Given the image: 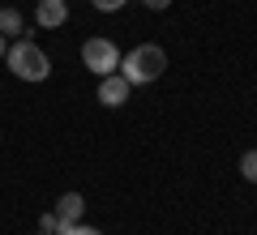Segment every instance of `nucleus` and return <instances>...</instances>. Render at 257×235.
Listing matches in <instances>:
<instances>
[{
    "label": "nucleus",
    "instance_id": "obj_10",
    "mask_svg": "<svg viewBox=\"0 0 257 235\" xmlns=\"http://www.w3.org/2000/svg\"><path fill=\"white\" fill-rule=\"evenodd\" d=\"M60 235H103V231H99V226H86V222H69Z\"/></svg>",
    "mask_w": 257,
    "mask_h": 235
},
{
    "label": "nucleus",
    "instance_id": "obj_6",
    "mask_svg": "<svg viewBox=\"0 0 257 235\" xmlns=\"http://www.w3.org/2000/svg\"><path fill=\"white\" fill-rule=\"evenodd\" d=\"M82 214H86V197L82 192H64L60 201H56V218H60V231L69 222H82Z\"/></svg>",
    "mask_w": 257,
    "mask_h": 235
},
{
    "label": "nucleus",
    "instance_id": "obj_12",
    "mask_svg": "<svg viewBox=\"0 0 257 235\" xmlns=\"http://www.w3.org/2000/svg\"><path fill=\"white\" fill-rule=\"evenodd\" d=\"M142 5H146V9H155V13H163L167 5H172V0H142Z\"/></svg>",
    "mask_w": 257,
    "mask_h": 235
},
{
    "label": "nucleus",
    "instance_id": "obj_8",
    "mask_svg": "<svg viewBox=\"0 0 257 235\" xmlns=\"http://www.w3.org/2000/svg\"><path fill=\"white\" fill-rule=\"evenodd\" d=\"M240 175H244L248 184H257V150H244V154H240Z\"/></svg>",
    "mask_w": 257,
    "mask_h": 235
},
{
    "label": "nucleus",
    "instance_id": "obj_14",
    "mask_svg": "<svg viewBox=\"0 0 257 235\" xmlns=\"http://www.w3.org/2000/svg\"><path fill=\"white\" fill-rule=\"evenodd\" d=\"M39 235H52V231H39Z\"/></svg>",
    "mask_w": 257,
    "mask_h": 235
},
{
    "label": "nucleus",
    "instance_id": "obj_4",
    "mask_svg": "<svg viewBox=\"0 0 257 235\" xmlns=\"http://www.w3.org/2000/svg\"><path fill=\"white\" fill-rule=\"evenodd\" d=\"M128 94H133V86H128L120 73H107V77H99V103H103V107H124Z\"/></svg>",
    "mask_w": 257,
    "mask_h": 235
},
{
    "label": "nucleus",
    "instance_id": "obj_1",
    "mask_svg": "<svg viewBox=\"0 0 257 235\" xmlns=\"http://www.w3.org/2000/svg\"><path fill=\"white\" fill-rule=\"evenodd\" d=\"M163 69H167V52L159 43H138L133 52H124L120 56V77H124L128 86H150V82H159L163 77Z\"/></svg>",
    "mask_w": 257,
    "mask_h": 235
},
{
    "label": "nucleus",
    "instance_id": "obj_11",
    "mask_svg": "<svg viewBox=\"0 0 257 235\" xmlns=\"http://www.w3.org/2000/svg\"><path fill=\"white\" fill-rule=\"evenodd\" d=\"M124 5H128V0H94V9H99V13H120Z\"/></svg>",
    "mask_w": 257,
    "mask_h": 235
},
{
    "label": "nucleus",
    "instance_id": "obj_3",
    "mask_svg": "<svg viewBox=\"0 0 257 235\" xmlns=\"http://www.w3.org/2000/svg\"><path fill=\"white\" fill-rule=\"evenodd\" d=\"M120 56H124V52H120V47L111 43L107 35H90V39L82 43V64L94 73V77H107V73H116V69H120Z\"/></svg>",
    "mask_w": 257,
    "mask_h": 235
},
{
    "label": "nucleus",
    "instance_id": "obj_9",
    "mask_svg": "<svg viewBox=\"0 0 257 235\" xmlns=\"http://www.w3.org/2000/svg\"><path fill=\"white\" fill-rule=\"evenodd\" d=\"M39 231H52V235H60V218H56V209L39 214Z\"/></svg>",
    "mask_w": 257,
    "mask_h": 235
},
{
    "label": "nucleus",
    "instance_id": "obj_7",
    "mask_svg": "<svg viewBox=\"0 0 257 235\" xmlns=\"http://www.w3.org/2000/svg\"><path fill=\"white\" fill-rule=\"evenodd\" d=\"M0 35L9 39V35H26V18H22L18 9H13V5H5V9H0Z\"/></svg>",
    "mask_w": 257,
    "mask_h": 235
},
{
    "label": "nucleus",
    "instance_id": "obj_2",
    "mask_svg": "<svg viewBox=\"0 0 257 235\" xmlns=\"http://www.w3.org/2000/svg\"><path fill=\"white\" fill-rule=\"evenodd\" d=\"M5 60H9V73L22 77V82H47V77H52V56H47L30 35L13 39L9 52H5Z\"/></svg>",
    "mask_w": 257,
    "mask_h": 235
},
{
    "label": "nucleus",
    "instance_id": "obj_13",
    "mask_svg": "<svg viewBox=\"0 0 257 235\" xmlns=\"http://www.w3.org/2000/svg\"><path fill=\"white\" fill-rule=\"evenodd\" d=\"M5 52H9V39H5V35H0V60H5Z\"/></svg>",
    "mask_w": 257,
    "mask_h": 235
},
{
    "label": "nucleus",
    "instance_id": "obj_5",
    "mask_svg": "<svg viewBox=\"0 0 257 235\" xmlns=\"http://www.w3.org/2000/svg\"><path fill=\"white\" fill-rule=\"evenodd\" d=\"M35 22L43 30H60L69 22V0H39L35 5Z\"/></svg>",
    "mask_w": 257,
    "mask_h": 235
}]
</instances>
